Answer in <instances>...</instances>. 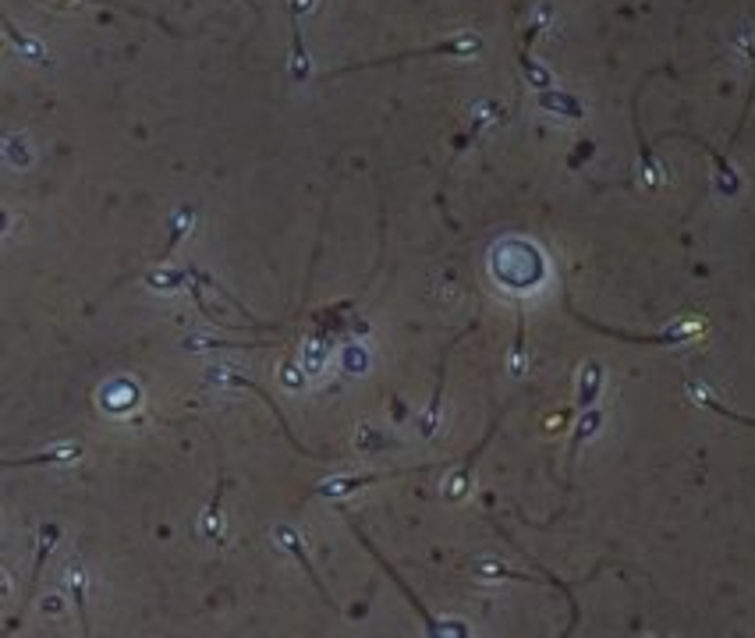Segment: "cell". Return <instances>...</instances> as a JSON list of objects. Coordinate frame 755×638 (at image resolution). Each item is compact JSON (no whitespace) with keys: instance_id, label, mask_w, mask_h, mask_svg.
<instances>
[{"instance_id":"obj_1","label":"cell","mask_w":755,"mask_h":638,"mask_svg":"<svg viewBox=\"0 0 755 638\" xmlns=\"http://www.w3.org/2000/svg\"><path fill=\"white\" fill-rule=\"evenodd\" d=\"M564 305H568L571 316H575L578 323H585L589 330H596V334H607V337H617V341H628V344H685V341H692V337H699L702 330H706V323H702V319H688V323H681V327H674V330H663V334H624V330L603 327V323H592V319H585L582 312H575L571 298H564Z\"/></svg>"},{"instance_id":"obj_2","label":"cell","mask_w":755,"mask_h":638,"mask_svg":"<svg viewBox=\"0 0 755 638\" xmlns=\"http://www.w3.org/2000/svg\"><path fill=\"white\" fill-rule=\"evenodd\" d=\"M483 50V39L472 36V32H465V36L458 39H447V43H433V47L426 50H408V54H394V57H380V61H366V64H351V68H341V71H330L327 78H337V75H348V71H369V68H383V64H394V61H412V57H436V54H454V57H475Z\"/></svg>"},{"instance_id":"obj_3","label":"cell","mask_w":755,"mask_h":638,"mask_svg":"<svg viewBox=\"0 0 755 638\" xmlns=\"http://www.w3.org/2000/svg\"><path fill=\"white\" fill-rule=\"evenodd\" d=\"M210 380H213V383H224V387H245V390H252V394H256L259 401H263V405L270 408L273 415H277V422H281L284 436H288V440H291V447H295L298 454H305V458H341V454H327V451H309V447H302V444H298V440H295V433H291V426H288V419H284V412H281V408H277V401H273V397L266 394V390L259 387V383L245 380V376H238V373H210Z\"/></svg>"},{"instance_id":"obj_4","label":"cell","mask_w":755,"mask_h":638,"mask_svg":"<svg viewBox=\"0 0 755 638\" xmlns=\"http://www.w3.org/2000/svg\"><path fill=\"white\" fill-rule=\"evenodd\" d=\"M61 539V529H57L54 522L50 525H43L39 529V536H36V564H32V575H29V582H25V596H22V607H18V614L11 617V624H8V631H15L18 624H22V617H25V610H29V603L36 600V585H39V575H43V564H47V557H50V546Z\"/></svg>"},{"instance_id":"obj_5","label":"cell","mask_w":755,"mask_h":638,"mask_svg":"<svg viewBox=\"0 0 755 638\" xmlns=\"http://www.w3.org/2000/svg\"><path fill=\"white\" fill-rule=\"evenodd\" d=\"M270 536H273V543L281 546V550H288L291 557H295L298 568H302L305 575H309V582L316 585V592H320V596H323V603H327V607H334V610H341V607H337V603H334V596H330V592H327V585L320 582V575H316V568H312L309 553H305V546H302V536H298V532L291 529V525H273Z\"/></svg>"},{"instance_id":"obj_6","label":"cell","mask_w":755,"mask_h":638,"mask_svg":"<svg viewBox=\"0 0 755 638\" xmlns=\"http://www.w3.org/2000/svg\"><path fill=\"white\" fill-rule=\"evenodd\" d=\"M344 518H348L351 532H355V536H359V539H362V546H366V550H369V553H373L376 561H380V568H383V571H387V575H390V578H394V585H397V589L405 592V600H408V603H412V607H415V610H419V617H422V621H426V628H429V631H433V635H444V628H440V624H436V617H433V614H429V610H426V603H422V600H419V596H415V589H412V585H408V582H405V578L397 575V568H390V564H387V561H383V553H380V550H376V543H369V536H366V532H362V529H359V522H355V518H351V514H344Z\"/></svg>"},{"instance_id":"obj_7","label":"cell","mask_w":755,"mask_h":638,"mask_svg":"<svg viewBox=\"0 0 755 638\" xmlns=\"http://www.w3.org/2000/svg\"><path fill=\"white\" fill-rule=\"evenodd\" d=\"M475 327H479V323H468V327L461 330V334L454 337V341L447 344L444 351H440V366H436V390H433V397H429V408H426V415H422V419H419V433L426 436V440H429V436L436 433V422H440V401H444V380H447V358H451L454 344H458V341H461V337H465V334H472Z\"/></svg>"},{"instance_id":"obj_8","label":"cell","mask_w":755,"mask_h":638,"mask_svg":"<svg viewBox=\"0 0 755 638\" xmlns=\"http://www.w3.org/2000/svg\"><path fill=\"white\" fill-rule=\"evenodd\" d=\"M500 419H504V412H500L497 419H493L490 433L483 436V444L475 447L472 454H465V461H461V468H458V472L451 475V479H447V500H461V497H465V490H468V479H472V465H475V461H479V454L486 451V444H490L493 436H497V426H500Z\"/></svg>"},{"instance_id":"obj_9","label":"cell","mask_w":755,"mask_h":638,"mask_svg":"<svg viewBox=\"0 0 755 638\" xmlns=\"http://www.w3.org/2000/svg\"><path fill=\"white\" fill-rule=\"evenodd\" d=\"M224 490H227L224 461H217V490H213L210 511H206V518L199 522V536L210 539V543H220V539H224V529H220V500H224Z\"/></svg>"},{"instance_id":"obj_10","label":"cell","mask_w":755,"mask_h":638,"mask_svg":"<svg viewBox=\"0 0 755 638\" xmlns=\"http://www.w3.org/2000/svg\"><path fill=\"white\" fill-rule=\"evenodd\" d=\"M64 585H68L71 600H75V610H78V628H82V635H89V614H86V575H82V561L78 557H71L68 561V578H64Z\"/></svg>"},{"instance_id":"obj_11","label":"cell","mask_w":755,"mask_h":638,"mask_svg":"<svg viewBox=\"0 0 755 638\" xmlns=\"http://www.w3.org/2000/svg\"><path fill=\"white\" fill-rule=\"evenodd\" d=\"M86 454V447L82 444H71V447H57V451H43V454H29V458H8L4 461V468H36V465H64V461H75Z\"/></svg>"},{"instance_id":"obj_12","label":"cell","mask_w":755,"mask_h":638,"mask_svg":"<svg viewBox=\"0 0 755 638\" xmlns=\"http://www.w3.org/2000/svg\"><path fill=\"white\" fill-rule=\"evenodd\" d=\"M600 422H603V415H600V412H592V408H585L582 422H578L575 436H571V444H568V465H564V479H568V486H571V468H575L578 451H582L585 440H589V436L596 433V429H600Z\"/></svg>"},{"instance_id":"obj_13","label":"cell","mask_w":755,"mask_h":638,"mask_svg":"<svg viewBox=\"0 0 755 638\" xmlns=\"http://www.w3.org/2000/svg\"><path fill=\"white\" fill-rule=\"evenodd\" d=\"M536 32H539V25H529V29H525L522 43H518V61H522V71H525V78H529L532 86H536V89H550L553 86L550 75H546V71L529 57V43L536 39Z\"/></svg>"},{"instance_id":"obj_14","label":"cell","mask_w":755,"mask_h":638,"mask_svg":"<svg viewBox=\"0 0 755 638\" xmlns=\"http://www.w3.org/2000/svg\"><path fill=\"white\" fill-rule=\"evenodd\" d=\"M82 4H100V8H114V11H125V15H132V18H142V22L156 25V29H164V32H171V36L185 39V32L171 29V25H167V22H164V18H160V15H149V11L135 8V4H128V0H82Z\"/></svg>"},{"instance_id":"obj_15","label":"cell","mask_w":755,"mask_h":638,"mask_svg":"<svg viewBox=\"0 0 755 638\" xmlns=\"http://www.w3.org/2000/svg\"><path fill=\"white\" fill-rule=\"evenodd\" d=\"M688 394H692L695 405H702V408H709V412L724 415V419H734V422H741V426H752V429H755V419H748V415H738V412H731V408H727V405H720L717 397L709 394V390H702L695 380H688Z\"/></svg>"},{"instance_id":"obj_16","label":"cell","mask_w":755,"mask_h":638,"mask_svg":"<svg viewBox=\"0 0 755 638\" xmlns=\"http://www.w3.org/2000/svg\"><path fill=\"white\" fill-rule=\"evenodd\" d=\"M192 220H195V206H181L178 217L171 220V227H174V231H171V242H167L164 249H160V252H156V256H153L156 263H164V259H171V252L178 249V242H181V238H185L188 231H192Z\"/></svg>"},{"instance_id":"obj_17","label":"cell","mask_w":755,"mask_h":638,"mask_svg":"<svg viewBox=\"0 0 755 638\" xmlns=\"http://www.w3.org/2000/svg\"><path fill=\"white\" fill-rule=\"evenodd\" d=\"M600 383H603V366L600 362H585L582 369V390H578V408H592V401L600 397Z\"/></svg>"},{"instance_id":"obj_18","label":"cell","mask_w":755,"mask_h":638,"mask_svg":"<svg viewBox=\"0 0 755 638\" xmlns=\"http://www.w3.org/2000/svg\"><path fill=\"white\" fill-rule=\"evenodd\" d=\"M4 29H8V36H11V39H15L18 47H22V50H25V54H29V57H32V61H39V64H47V50L39 47L36 39H25V36H22V32H18V29H15V22H11V18H4Z\"/></svg>"},{"instance_id":"obj_19","label":"cell","mask_w":755,"mask_h":638,"mask_svg":"<svg viewBox=\"0 0 755 638\" xmlns=\"http://www.w3.org/2000/svg\"><path fill=\"white\" fill-rule=\"evenodd\" d=\"M242 4H249V8L256 11V18H263V8H256V0H242Z\"/></svg>"}]
</instances>
